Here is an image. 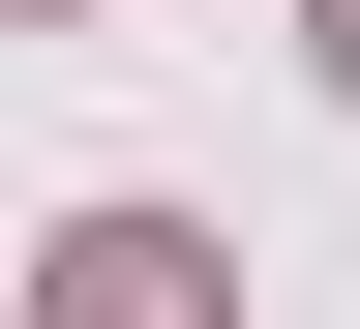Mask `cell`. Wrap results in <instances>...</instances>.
<instances>
[{
	"instance_id": "cell-1",
	"label": "cell",
	"mask_w": 360,
	"mask_h": 329,
	"mask_svg": "<svg viewBox=\"0 0 360 329\" xmlns=\"http://www.w3.org/2000/svg\"><path fill=\"white\" fill-rule=\"evenodd\" d=\"M60 329H210V240L180 210H60Z\"/></svg>"
},
{
	"instance_id": "cell-2",
	"label": "cell",
	"mask_w": 360,
	"mask_h": 329,
	"mask_svg": "<svg viewBox=\"0 0 360 329\" xmlns=\"http://www.w3.org/2000/svg\"><path fill=\"white\" fill-rule=\"evenodd\" d=\"M330 90H360V0H330Z\"/></svg>"
}]
</instances>
